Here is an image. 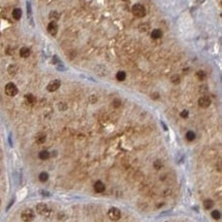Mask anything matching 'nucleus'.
<instances>
[{"instance_id":"f257e3e1","label":"nucleus","mask_w":222,"mask_h":222,"mask_svg":"<svg viewBox=\"0 0 222 222\" xmlns=\"http://www.w3.org/2000/svg\"><path fill=\"white\" fill-rule=\"evenodd\" d=\"M132 14L135 16L136 18H143L146 14V10H145L144 6L142 4H139V3H136L132 6Z\"/></svg>"},{"instance_id":"f03ea898","label":"nucleus","mask_w":222,"mask_h":222,"mask_svg":"<svg viewBox=\"0 0 222 222\" xmlns=\"http://www.w3.org/2000/svg\"><path fill=\"white\" fill-rule=\"evenodd\" d=\"M21 217L24 222H31L35 218V213L32 209H26V210H24L22 212Z\"/></svg>"},{"instance_id":"7ed1b4c3","label":"nucleus","mask_w":222,"mask_h":222,"mask_svg":"<svg viewBox=\"0 0 222 222\" xmlns=\"http://www.w3.org/2000/svg\"><path fill=\"white\" fill-rule=\"evenodd\" d=\"M36 210H37V213L39 215L42 216H48L51 212V210L48 208V206L44 203H40L36 206Z\"/></svg>"},{"instance_id":"20e7f679","label":"nucleus","mask_w":222,"mask_h":222,"mask_svg":"<svg viewBox=\"0 0 222 222\" xmlns=\"http://www.w3.org/2000/svg\"><path fill=\"white\" fill-rule=\"evenodd\" d=\"M5 94L7 96H9V97H14L18 94V88H16V85L12 82L7 83L5 85Z\"/></svg>"},{"instance_id":"39448f33","label":"nucleus","mask_w":222,"mask_h":222,"mask_svg":"<svg viewBox=\"0 0 222 222\" xmlns=\"http://www.w3.org/2000/svg\"><path fill=\"white\" fill-rule=\"evenodd\" d=\"M108 215L111 220L117 221V220H119L120 218H121V212H120V210L117 208H111L108 212Z\"/></svg>"},{"instance_id":"423d86ee","label":"nucleus","mask_w":222,"mask_h":222,"mask_svg":"<svg viewBox=\"0 0 222 222\" xmlns=\"http://www.w3.org/2000/svg\"><path fill=\"white\" fill-rule=\"evenodd\" d=\"M59 86H61V80H59V79H54V80L50 81V82L48 83V85H47V91L50 93L55 92V91L59 90Z\"/></svg>"},{"instance_id":"0eeeda50","label":"nucleus","mask_w":222,"mask_h":222,"mask_svg":"<svg viewBox=\"0 0 222 222\" xmlns=\"http://www.w3.org/2000/svg\"><path fill=\"white\" fill-rule=\"evenodd\" d=\"M211 105V99L208 96H203L199 99V106L202 108H207Z\"/></svg>"},{"instance_id":"6e6552de","label":"nucleus","mask_w":222,"mask_h":222,"mask_svg":"<svg viewBox=\"0 0 222 222\" xmlns=\"http://www.w3.org/2000/svg\"><path fill=\"white\" fill-rule=\"evenodd\" d=\"M57 30H59V26H57V24L55 22H50L48 24V26H47V31L49 32V34H51V35H55L57 33Z\"/></svg>"},{"instance_id":"1a4fd4ad","label":"nucleus","mask_w":222,"mask_h":222,"mask_svg":"<svg viewBox=\"0 0 222 222\" xmlns=\"http://www.w3.org/2000/svg\"><path fill=\"white\" fill-rule=\"evenodd\" d=\"M93 188H94V190H95V192L101 193V192H103L105 190V185L103 184L101 181H96L95 183H94Z\"/></svg>"},{"instance_id":"9d476101","label":"nucleus","mask_w":222,"mask_h":222,"mask_svg":"<svg viewBox=\"0 0 222 222\" xmlns=\"http://www.w3.org/2000/svg\"><path fill=\"white\" fill-rule=\"evenodd\" d=\"M25 101H26V103L28 105H30V106H32V105L35 104V102H36V98L33 96L32 94H28L25 96Z\"/></svg>"},{"instance_id":"9b49d317","label":"nucleus","mask_w":222,"mask_h":222,"mask_svg":"<svg viewBox=\"0 0 222 222\" xmlns=\"http://www.w3.org/2000/svg\"><path fill=\"white\" fill-rule=\"evenodd\" d=\"M45 140H46V135L44 133H38L36 135V142H37L38 144H42L44 143Z\"/></svg>"},{"instance_id":"f8f14e48","label":"nucleus","mask_w":222,"mask_h":222,"mask_svg":"<svg viewBox=\"0 0 222 222\" xmlns=\"http://www.w3.org/2000/svg\"><path fill=\"white\" fill-rule=\"evenodd\" d=\"M31 54V50L29 47H22L21 50H20V56L22 58H28Z\"/></svg>"},{"instance_id":"ddd939ff","label":"nucleus","mask_w":222,"mask_h":222,"mask_svg":"<svg viewBox=\"0 0 222 222\" xmlns=\"http://www.w3.org/2000/svg\"><path fill=\"white\" fill-rule=\"evenodd\" d=\"M152 39H159L160 37L162 36V31L160 29H155V30L152 31V34H150Z\"/></svg>"},{"instance_id":"4468645a","label":"nucleus","mask_w":222,"mask_h":222,"mask_svg":"<svg viewBox=\"0 0 222 222\" xmlns=\"http://www.w3.org/2000/svg\"><path fill=\"white\" fill-rule=\"evenodd\" d=\"M12 17L14 20H20L22 18V10L21 8H14L12 12Z\"/></svg>"},{"instance_id":"2eb2a0df","label":"nucleus","mask_w":222,"mask_h":222,"mask_svg":"<svg viewBox=\"0 0 222 222\" xmlns=\"http://www.w3.org/2000/svg\"><path fill=\"white\" fill-rule=\"evenodd\" d=\"M49 156H50V153H49L47 150H42V151L39 152V158H40V159H42V161L48 159Z\"/></svg>"},{"instance_id":"dca6fc26","label":"nucleus","mask_w":222,"mask_h":222,"mask_svg":"<svg viewBox=\"0 0 222 222\" xmlns=\"http://www.w3.org/2000/svg\"><path fill=\"white\" fill-rule=\"evenodd\" d=\"M196 78L199 79V80H204L205 78L207 77V74H206V72L205 71H203V70H200V71H198L196 72Z\"/></svg>"},{"instance_id":"f3484780","label":"nucleus","mask_w":222,"mask_h":222,"mask_svg":"<svg viewBox=\"0 0 222 222\" xmlns=\"http://www.w3.org/2000/svg\"><path fill=\"white\" fill-rule=\"evenodd\" d=\"M185 138H186L187 141H194V139H196V134H194L192 131H188V132L186 133V135H185Z\"/></svg>"},{"instance_id":"a211bd4d","label":"nucleus","mask_w":222,"mask_h":222,"mask_svg":"<svg viewBox=\"0 0 222 222\" xmlns=\"http://www.w3.org/2000/svg\"><path fill=\"white\" fill-rule=\"evenodd\" d=\"M116 77H117V79L119 81H124L126 79V73H125L124 71H119L117 73V75H116Z\"/></svg>"},{"instance_id":"6ab92c4d","label":"nucleus","mask_w":222,"mask_h":222,"mask_svg":"<svg viewBox=\"0 0 222 222\" xmlns=\"http://www.w3.org/2000/svg\"><path fill=\"white\" fill-rule=\"evenodd\" d=\"M204 207H205V209L209 210V209L214 207V202L212 200H206V201L204 202Z\"/></svg>"},{"instance_id":"aec40b11","label":"nucleus","mask_w":222,"mask_h":222,"mask_svg":"<svg viewBox=\"0 0 222 222\" xmlns=\"http://www.w3.org/2000/svg\"><path fill=\"white\" fill-rule=\"evenodd\" d=\"M48 178H49V176L46 172H42L39 174V180L41 182H46L47 180H48Z\"/></svg>"},{"instance_id":"412c9836","label":"nucleus","mask_w":222,"mask_h":222,"mask_svg":"<svg viewBox=\"0 0 222 222\" xmlns=\"http://www.w3.org/2000/svg\"><path fill=\"white\" fill-rule=\"evenodd\" d=\"M7 71H8V73H9L10 75H14V74L18 72V67H16V65H10V66L8 67V69H7Z\"/></svg>"},{"instance_id":"4be33fe9","label":"nucleus","mask_w":222,"mask_h":222,"mask_svg":"<svg viewBox=\"0 0 222 222\" xmlns=\"http://www.w3.org/2000/svg\"><path fill=\"white\" fill-rule=\"evenodd\" d=\"M59 16L56 12H51L49 14V19L51 20V22H55L56 20H59Z\"/></svg>"},{"instance_id":"5701e85b","label":"nucleus","mask_w":222,"mask_h":222,"mask_svg":"<svg viewBox=\"0 0 222 222\" xmlns=\"http://www.w3.org/2000/svg\"><path fill=\"white\" fill-rule=\"evenodd\" d=\"M162 167H163V163H162V161H160V159H157V161H155V163H154V168L156 169V170H160V169H162Z\"/></svg>"},{"instance_id":"b1692460","label":"nucleus","mask_w":222,"mask_h":222,"mask_svg":"<svg viewBox=\"0 0 222 222\" xmlns=\"http://www.w3.org/2000/svg\"><path fill=\"white\" fill-rule=\"evenodd\" d=\"M211 215H212V217L214 218V219H216V220L220 219V217H221V214H220V212H219V211H217V210L213 211Z\"/></svg>"},{"instance_id":"393cba45","label":"nucleus","mask_w":222,"mask_h":222,"mask_svg":"<svg viewBox=\"0 0 222 222\" xmlns=\"http://www.w3.org/2000/svg\"><path fill=\"white\" fill-rule=\"evenodd\" d=\"M171 81L174 83V84H178L180 82V77L179 75H173L171 77Z\"/></svg>"},{"instance_id":"a878e982","label":"nucleus","mask_w":222,"mask_h":222,"mask_svg":"<svg viewBox=\"0 0 222 222\" xmlns=\"http://www.w3.org/2000/svg\"><path fill=\"white\" fill-rule=\"evenodd\" d=\"M148 28H150V27H148L147 24H144V25H140V26H139V30H140L141 32H146V31L148 30Z\"/></svg>"},{"instance_id":"bb28decb","label":"nucleus","mask_w":222,"mask_h":222,"mask_svg":"<svg viewBox=\"0 0 222 222\" xmlns=\"http://www.w3.org/2000/svg\"><path fill=\"white\" fill-rule=\"evenodd\" d=\"M113 105H114L115 108H118V107L121 105V101H120L119 99H115L114 101H113Z\"/></svg>"},{"instance_id":"cd10ccee","label":"nucleus","mask_w":222,"mask_h":222,"mask_svg":"<svg viewBox=\"0 0 222 222\" xmlns=\"http://www.w3.org/2000/svg\"><path fill=\"white\" fill-rule=\"evenodd\" d=\"M180 116L182 118H186V117H188V111L187 110H183V111H181V113H180Z\"/></svg>"},{"instance_id":"c85d7f7f","label":"nucleus","mask_w":222,"mask_h":222,"mask_svg":"<svg viewBox=\"0 0 222 222\" xmlns=\"http://www.w3.org/2000/svg\"><path fill=\"white\" fill-rule=\"evenodd\" d=\"M28 17L31 19V17H32V10H31V4L30 2H28Z\"/></svg>"},{"instance_id":"c756f323","label":"nucleus","mask_w":222,"mask_h":222,"mask_svg":"<svg viewBox=\"0 0 222 222\" xmlns=\"http://www.w3.org/2000/svg\"><path fill=\"white\" fill-rule=\"evenodd\" d=\"M59 108L61 109V110H65V109H67V105H65V103H59Z\"/></svg>"},{"instance_id":"7c9ffc66","label":"nucleus","mask_w":222,"mask_h":222,"mask_svg":"<svg viewBox=\"0 0 222 222\" xmlns=\"http://www.w3.org/2000/svg\"><path fill=\"white\" fill-rule=\"evenodd\" d=\"M96 101H97L96 96H91V103H95Z\"/></svg>"},{"instance_id":"2f4dec72","label":"nucleus","mask_w":222,"mask_h":222,"mask_svg":"<svg viewBox=\"0 0 222 222\" xmlns=\"http://www.w3.org/2000/svg\"><path fill=\"white\" fill-rule=\"evenodd\" d=\"M0 205H1V200H0Z\"/></svg>"},{"instance_id":"473e14b6","label":"nucleus","mask_w":222,"mask_h":222,"mask_svg":"<svg viewBox=\"0 0 222 222\" xmlns=\"http://www.w3.org/2000/svg\"><path fill=\"white\" fill-rule=\"evenodd\" d=\"M124 1H126V0H124Z\"/></svg>"}]
</instances>
